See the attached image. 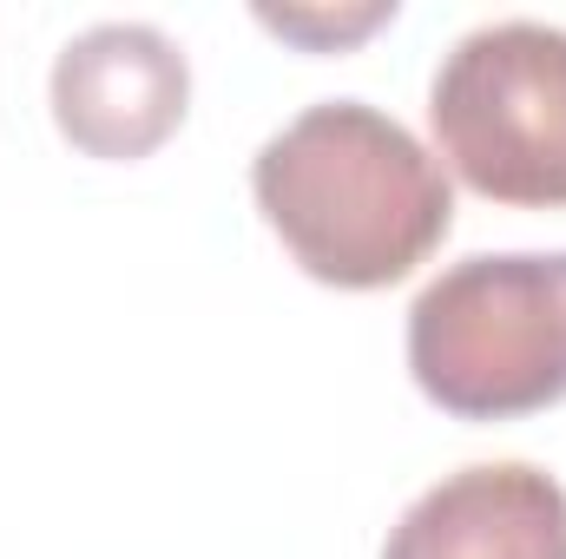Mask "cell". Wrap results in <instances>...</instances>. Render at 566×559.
<instances>
[{
	"mask_svg": "<svg viewBox=\"0 0 566 559\" xmlns=\"http://www.w3.org/2000/svg\"><path fill=\"white\" fill-rule=\"evenodd\" d=\"M251 191L283 251L329 289H389L454 224L448 165L369 99H316L264 139Z\"/></svg>",
	"mask_w": 566,
	"mask_h": 559,
	"instance_id": "cell-1",
	"label": "cell"
},
{
	"mask_svg": "<svg viewBox=\"0 0 566 559\" xmlns=\"http://www.w3.org/2000/svg\"><path fill=\"white\" fill-rule=\"evenodd\" d=\"M409 376L461 421L566 402V251H481L409 303Z\"/></svg>",
	"mask_w": 566,
	"mask_h": 559,
	"instance_id": "cell-2",
	"label": "cell"
},
{
	"mask_svg": "<svg viewBox=\"0 0 566 559\" xmlns=\"http://www.w3.org/2000/svg\"><path fill=\"white\" fill-rule=\"evenodd\" d=\"M434 158L494 204H566V27L488 20L461 33L428 86Z\"/></svg>",
	"mask_w": 566,
	"mask_h": 559,
	"instance_id": "cell-3",
	"label": "cell"
},
{
	"mask_svg": "<svg viewBox=\"0 0 566 559\" xmlns=\"http://www.w3.org/2000/svg\"><path fill=\"white\" fill-rule=\"evenodd\" d=\"M53 126L86 158H145L185 126L191 60L151 20H99L53 60Z\"/></svg>",
	"mask_w": 566,
	"mask_h": 559,
	"instance_id": "cell-4",
	"label": "cell"
},
{
	"mask_svg": "<svg viewBox=\"0 0 566 559\" xmlns=\"http://www.w3.org/2000/svg\"><path fill=\"white\" fill-rule=\"evenodd\" d=\"M382 559H566V487L534 461H474L409 500Z\"/></svg>",
	"mask_w": 566,
	"mask_h": 559,
	"instance_id": "cell-5",
	"label": "cell"
},
{
	"mask_svg": "<svg viewBox=\"0 0 566 559\" xmlns=\"http://www.w3.org/2000/svg\"><path fill=\"white\" fill-rule=\"evenodd\" d=\"M258 20L271 33H283V40L310 46V53H336V46L376 33L382 20H396V0H363V7H258Z\"/></svg>",
	"mask_w": 566,
	"mask_h": 559,
	"instance_id": "cell-6",
	"label": "cell"
}]
</instances>
